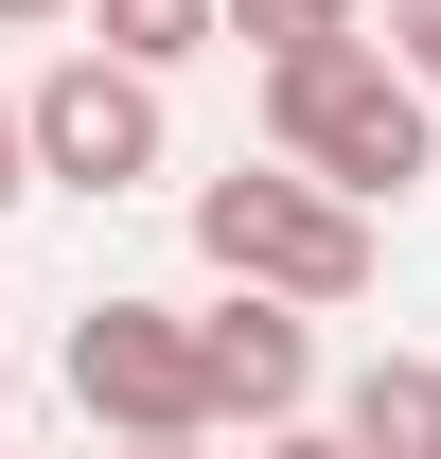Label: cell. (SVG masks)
<instances>
[{
  "label": "cell",
  "mask_w": 441,
  "mask_h": 459,
  "mask_svg": "<svg viewBox=\"0 0 441 459\" xmlns=\"http://www.w3.org/2000/svg\"><path fill=\"white\" fill-rule=\"evenodd\" d=\"M18 195H54V177H36V107L0 89V212H18Z\"/></svg>",
  "instance_id": "9"
},
{
  "label": "cell",
  "mask_w": 441,
  "mask_h": 459,
  "mask_svg": "<svg viewBox=\"0 0 441 459\" xmlns=\"http://www.w3.org/2000/svg\"><path fill=\"white\" fill-rule=\"evenodd\" d=\"M71 406L107 442H212V353H195V300H89L54 336Z\"/></svg>",
  "instance_id": "3"
},
{
  "label": "cell",
  "mask_w": 441,
  "mask_h": 459,
  "mask_svg": "<svg viewBox=\"0 0 441 459\" xmlns=\"http://www.w3.org/2000/svg\"><path fill=\"white\" fill-rule=\"evenodd\" d=\"M335 424H353V459H441V353H371Z\"/></svg>",
  "instance_id": "6"
},
{
  "label": "cell",
  "mask_w": 441,
  "mask_h": 459,
  "mask_svg": "<svg viewBox=\"0 0 441 459\" xmlns=\"http://www.w3.org/2000/svg\"><path fill=\"white\" fill-rule=\"evenodd\" d=\"M0 424H18V389H0Z\"/></svg>",
  "instance_id": "14"
},
{
  "label": "cell",
  "mask_w": 441,
  "mask_h": 459,
  "mask_svg": "<svg viewBox=\"0 0 441 459\" xmlns=\"http://www.w3.org/2000/svg\"><path fill=\"white\" fill-rule=\"evenodd\" d=\"M107 459H212V442H107Z\"/></svg>",
  "instance_id": "13"
},
{
  "label": "cell",
  "mask_w": 441,
  "mask_h": 459,
  "mask_svg": "<svg viewBox=\"0 0 441 459\" xmlns=\"http://www.w3.org/2000/svg\"><path fill=\"white\" fill-rule=\"evenodd\" d=\"M18 107H36V177H54V195H142V177L177 160V124H160V71L89 54V36H71V54L36 71Z\"/></svg>",
  "instance_id": "4"
},
{
  "label": "cell",
  "mask_w": 441,
  "mask_h": 459,
  "mask_svg": "<svg viewBox=\"0 0 441 459\" xmlns=\"http://www.w3.org/2000/svg\"><path fill=\"white\" fill-rule=\"evenodd\" d=\"M195 353H212V424H247V442L318 424V318H300V300L212 283V300H195Z\"/></svg>",
  "instance_id": "5"
},
{
  "label": "cell",
  "mask_w": 441,
  "mask_h": 459,
  "mask_svg": "<svg viewBox=\"0 0 441 459\" xmlns=\"http://www.w3.org/2000/svg\"><path fill=\"white\" fill-rule=\"evenodd\" d=\"M0 36H89V0H0Z\"/></svg>",
  "instance_id": "11"
},
{
  "label": "cell",
  "mask_w": 441,
  "mask_h": 459,
  "mask_svg": "<svg viewBox=\"0 0 441 459\" xmlns=\"http://www.w3.org/2000/svg\"><path fill=\"white\" fill-rule=\"evenodd\" d=\"M265 160H300L318 195H353V212H406L441 177V107H424V71L388 54H318V71H265Z\"/></svg>",
  "instance_id": "1"
},
{
  "label": "cell",
  "mask_w": 441,
  "mask_h": 459,
  "mask_svg": "<svg viewBox=\"0 0 441 459\" xmlns=\"http://www.w3.org/2000/svg\"><path fill=\"white\" fill-rule=\"evenodd\" d=\"M195 265L300 300V318H335V300H371V212L318 195L300 160H229V177H195Z\"/></svg>",
  "instance_id": "2"
},
{
  "label": "cell",
  "mask_w": 441,
  "mask_h": 459,
  "mask_svg": "<svg viewBox=\"0 0 441 459\" xmlns=\"http://www.w3.org/2000/svg\"><path fill=\"white\" fill-rule=\"evenodd\" d=\"M229 54H247V71H318V54H371V0H229Z\"/></svg>",
  "instance_id": "8"
},
{
  "label": "cell",
  "mask_w": 441,
  "mask_h": 459,
  "mask_svg": "<svg viewBox=\"0 0 441 459\" xmlns=\"http://www.w3.org/2000/svg\"><path fill=\"white\" fill-rule=\"evenodd\" d=\"M388 54L424 71V107H441V0H388Z\"/></svg>",
  "instance_id": "10"
},
{
  "label": "cell",
  "mask_w": 441,
  "mask_h": 459,
  "mask_svg": "<svg viewBox=\"0 0 441 459\" xmlns=\"http://www.w3.org/2000/svg\"><path fill=\"white\" fill-rule=\"evenodd\" d=\"M89 54H124V71H195V54H229V0H89Z\"/></svg>",
  "instance_id": "7"
},
{
  "label": "cell",
  "mask_w": 441,
  "mask_h": 459,
  "mask_svg": "<svg viewBox=\"0 0 441 459\" xmlns=\"http://www.w3.org/2000/svg\"><path fill=\"white\" fill-rule=\"evenodd\" d=\"M265 459H353V424H282V442Z\"/></svg>",
  "instance_id": "12"
}]
</instances>
